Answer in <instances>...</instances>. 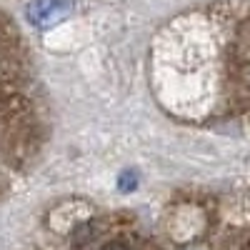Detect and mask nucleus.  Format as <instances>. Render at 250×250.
I'll use <instances>...</instances> for the list:
<instances>
[{
    "instance_id": "3",
    "label": "nucleus",
    "mask_w": 250,
    "mask_h": 250,
    "mask_svg": "<svg viewBox=\"0 0 250 250\" xmlns=\"http://www.w3.org/2000/svg\"><path fill=\"white\" fill-rule=\"evenodd\" d=\"M113 250H128V248H113Z\"/></svg>"
},
{
    "instance_id": "1",
    "label": "nucleus",
    "mask_w": 250,
    "mask_h": 250,
    "mask_svg": "<svg viewBox=\"0 0 250 250\" xmlns=\"http://www.w3.org/2000/svg\"><path fill=\"white\" fill-rule=\"evenodd\" d=\"M73 3L70 0H33L28 5V20L35 28H53L60 20L70 15Z\"/></svg>"
},
{
    "instance_id": "2",
    "label": "nucleus",
    "mask_w": 250,
    "mask_h": 250,
    "mask_svg": "<svg viewBox=\"0 0 250 250\" xmlns=\"http://www.w3.org/2000/svg\"><path fill=\"white\" fill-rule=\"evenodd\" d=\"M118 185H120V190H125V193H130V190H135V185H138V178H135V173H123L120 175V180H118Z\"/></svg>"
}]
</instances>
